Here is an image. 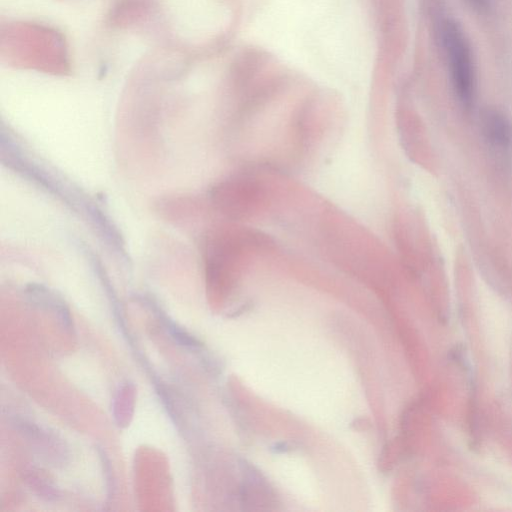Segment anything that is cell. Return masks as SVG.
<instances>
[{"mask_svg": "<svg viewBox=\"0 0 512 512\" xmlns=\"http://www.w3.org/2000/svg\"><path fill=\"white\" fill-rule=\"evenodd\" d=\"M443 41L455 91L464 104H469L475 88L470 45L460 26L453 21L445 22Z\"/></svg>", "mask_w": 512, "mask_h": 512, "instance_id": "obj_1", "label": "cell"}, {"mask_svg": "<svg viewBox=\"0 0 512 512\" xmlns=\"http://www.w3.org/2000/svg\"><path fill=\"white\" fill-rule=\"evenodd\" d=\"M483 132L489 141L506 146L512 138V127L508 119L496 110H487L482 117Z\"/></svg>", "mask_w": 512, "mask_h": 512, "instance_id": "obj_3", "label": "cell"}, {"mask_svg": "<svg viewBox=\"0 0 512 512\" xmlns=\"http://www.w3.org/2000/svg\"><path fill=\"white\" fill-rule=\"evenodd\" d=\"M213 198L222 213L243 218L259 209L264 201V191L256 179L241 175L215 187Z\"/></svg>", "mask_w": 512, "mask_h": 512, "instance_id": "obj_2", "label": "cell"}]
</instances>
